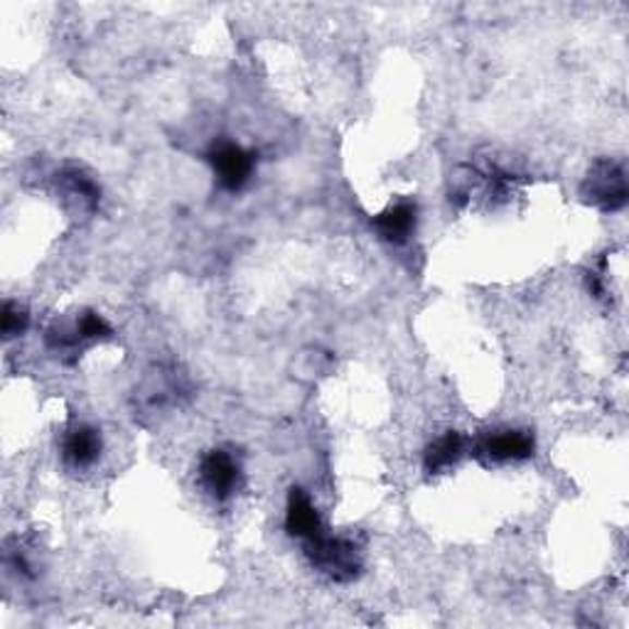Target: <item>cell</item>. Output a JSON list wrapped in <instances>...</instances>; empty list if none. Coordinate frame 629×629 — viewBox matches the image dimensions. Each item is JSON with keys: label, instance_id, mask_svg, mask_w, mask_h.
Returning <instances> with one entry per match:
<instances>
[{"label": "cell", "instance_id": "cell-7", "mask_svg": "<svg viewBox=\"0 0 629 629\" xmlns=\"http://www.w3.org/2000/svg\"><path fill=\"white\" fill-rule=\"evenodd\" d=\"M286 529L290 536L310 541L317 534H323V519L317 515V509L313 505V499L307 497V492L303 489H290L288 497V511H286Z\"/></svg>", "mask_w": 629, "mask_h": 629}, {"label": "cell", "instance_id": "cell-10", "mask_svg": "<svg viewBox=\"0 0 629 629\" xmlns=\"http://www.w3.org/2000/svg\"><path fill=\"white\" fill-rule=\"evenodd\" d=\"M57 185L62 188L66 199L80 205L82 209H94L99 205V188H96V182L82 170L76 168L62 170L60 176H57Z\"/></svg>", "mask_w": 629, "mask_h": 629}, {"label": "cell", "instance_id": "cell-3", "mask_svg": "<svg viewBox=\"0 0 629 629\" xmlns=\"http://www.w3.org/2000/svg\"><path fill=\"white\" fill-rule=\"evenodd\" d=\"M199 482L211 499L227 501L241 489V464L227 450H209L199 462Z\"/></svg>", "mask_w": 629, "mask_h": 629}, {"label": "cell", "instance_id": "cell-11", "mask_svg": "<svg viewBox=\"0 0 629 629\" xmlns=\"http://www.w3.org/2000/svg\"><path fill=\"white\" fill-rule=\"evenodd\" d=\"M27 320H31V315L25 313V307H21L17 303H5L3 305V335H5V340H13V337L23 335L27 330Z\"/></svg>", "mask_w": 629, "mask_h": 629}, {"label": "cell", "instance_id": "cell-4", "mask_svg": "<svg viewBox=\"0 0 629 629\" xmlns=\"http://www.w3.org/2000/svg\"><path fill=\"white\" fill-rule=\"evenodd\" d=\"M585 195L590 202H593V205L603 207L605 211L622 209L627 202L625 170L613 160L595 162L585 180Z\"/></svg>", "mask_w": 629, "mask_h": 629}, {"label": "cell", "instance_id": "cell-8", "mask_svg": "<svg viewBox=\"0 0 629 629\" xmlns=\"http://www.w3.org/2000/svg\"><path fill=\"white\" fill-rule=\"evenodd\" d=\"M415 221H419V209L411 202H401V205H394L376 217L374 229L389 244H403L415 231Z\"/></svg>", "mask_w": 629, "mask_h": 629}, {"label": "cell", "instance_id": "cell-2", "mask_svg": "<svg viewBox=\"0 0 629 629\" xmlns=\"http://www.w3.org/2000/svg\"><path fill=\"white\" fill-rule=\"evenodd\" d=\"M207 160L211 170H215L217 182L227 192L244 190V185L251 180V176H254V168H256L254 153H249L234 143L211 145V150L207 153Z\"/></svg>", "mask_w": 629, "mask_h": 629}, {"label": "cell", "instance_id": "cell-6", "mask_svg": "<svg viewBox=\"0 0 629 629\" xmlns=\"http://www.w3.org/2000/svg\"><path fill=\"white\" fill-rule=\"evenodd\" d=\"M101 455V435L86 423H76L64 433L62 458L72 470H89Z\"/></svg>", "mask_w": 629, "mask_h": 629}, {"label": "cell", "instance_id": "cell-5", "mask_svg": "<svg viewBox=\"0 0 629 629\" xmlns=\"http://www.w3.org/2000/svg\"><path fill=\"white\" fill-rule=\"evenodd\" d=\"M534 452V438L527 431H489L477 443V455L487 462H517Z\"/></svg>", "mask_w": 629, "mask_h": 629}, {"label": "cell", "instance_id": "cell-9", "mask_svg": "<svg viewBox=\"0 0 629 629\" xmlns=\"http://www.w3.org/2000/svg\"><path fill=\"white\" fill-rule=\"evenodd\" d=\"M464 445H468V440H464V435L460 433L450 431L440 435V438L433 440L428 445V450H425V460H423L425 470H428L431 475H438V472L455 468L464 455Z\"/></svg>", "mask_w": 629, "mask_h": 629}, {"label": "cell", "instance_id": "cell-1", "mask_svg": "<svg viewBox=\"0 0 629 629\" xmlns=\"http://www.w3.org/2000/svg\"><path fill=\"white\" fill-rule=\"evenodd\" d=\"M305 551L310 564L332 580H340V583L356 578L362 570V551L350 539L330 536L323 531L315 539L305 541Z\"/></svg>", "mask_w": 629, "mask_h": 629}]
</instances>
